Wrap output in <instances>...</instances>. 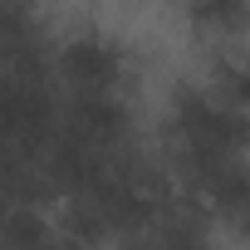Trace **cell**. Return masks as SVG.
<instances>
[{
	"label": "cell",
	"mask_w": 250,
	"mask_h": 250,
	"mask_svg": "<svg viewBox=\"0 0 250 250\" xmlns=\"http://www.w3.org/2000/svg\"><path fill=\"white\" fill-rule=\"evenodd\" d=\"M172 143L250 152V108L221 98L206 83H182L172 88Z\"/></svg>",
	"instance_id": "obj_1"
},
{
	"label": "cell",
	"mask_w": 250,
	"mask_h": 250,
	"mask_svg": "<svg viewBox=\"0 0 250 250\" xmlns=\"http://www.w3.org/2000/svg\"><path fill=\"white\" fill-rule=\"evenodd\" d=\"M54 69L69 88L83 93H118V83L128 79V54L108 35H69L54 54Z\"/></svg>",
	"instance_id": "obj_2"
},
{
	"label": "cell",
	"mask_w": 250,
	"mask_h": 250,
	"mask_svg": "<svg viewBox=\"0 0 250 250\" xmlns=\"http://www.w3.org/2000/svg\"><path fill=\"white\" fill-rule=\"evenodd\" d=\"M0 69L49 79V54H44V25L30 0H0Z\"/></svg>",
	"instance_id": "obj_3"
},
{
	"label": "cell",
	"mask_w": 250,
	"mask_h": 250,
	"mask_svg": "<svg viewBox=\"0 0 250 250\" xmlns=\"http://www.w3.org/2000/svg\"><path fill=\"white\" fill-rule=\"evenodd\" d=\"M59 123L103 143V147H128V128H133V118H128L118 93H83V88L69 93V103L59 108Z\"/></svg>",
	"instance_id": "obj_4"
},
{
	"label": "cell",
	"mask_w": 250,
	"mask_h": 250,
	"mask_svg": "<svg viewBox=\"0 0 250 250\" xmlns=\"http://www.w3.org/2000/svg\"><path fill=\"white\" fill-rule=\"evenodd\" d=\"M187 20L201 40H240L250 30V0H187Z\"/></svg>",
	"instance_id": "obj_5"
},
{
	"label": "cell",
	"mask_w": 250,
	"mask_h": 250,
	"mask_svg": "<svg viewBox=\"0 0 250 250\" xmlns=\"http://www.w3.org/2000/svg\"><path fill=\"white\" fill-rule=\"evenodd\" d=\"M206 88H216L221 98L250 108V44H226L211 54L206 64Z\"/></svg>",
	"instance_id": "obj_6"
},
{
	"label": "cell",
	"mask_w": 250,
	"mask_h": 250,
	"mask_svg": "<svg viewBox=\"0 0 250 250\" xmlns=\"http://www.w3.org/2000/svg\"><path fill=\"white\" fill-rule=\"evenodd\" d=\"M49 221L35 211V201H0V250H44Z\"/></svg>",
	"instance_id": "obj_7"
},
{
	"label": "cell",
	"mask_w": 250,
	"mask_h": 250,
	"mask_svg": "<svg viewBox=\"0 0 250 250\" xmlns=\"http://www.w3.org/2000/svg\"><path fill=\"white\" fill-rule=\"evenodd\" d=\"M44 250H88V245H83V240H74L69 230H54V235L44 240Z\"/></svg>",
	"instance_id": "obj_8"
},
{
	"label": "cell",
	"mask_w": 250,
	"mask_h": 250,
	"mask_svg": "<svg viewBox=\"0 0 250 250\" xmlns=\"http://www.w3.org/2000/svg\"><path fill=\"white\" fill-rule=\"evenodd\" d=\"M226 226H230V230H235L240 240H250V201H245V206H240V211H235V216H230Z\"/></svg>",
	"instance_id": "obj_9"
}]
</instances>
